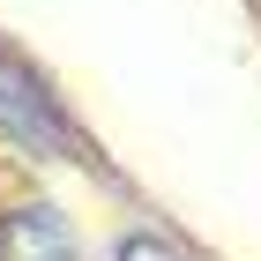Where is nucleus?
Listing matches in <instances>:
<instances>
[{"label": "nucleus", "instance_id": "obj_2", "mask_svg": "<svg viewBox=\"0 0 261 261\" xmlns=\"http://www.w3.org/2000/svg\"><path fill=\"white\" fill-rule=\"evenodd\" d=\"M0 261H75V231L60 224V209L22 201L15 217L0 224Z\"/></svg>", "mask_w": 261, "mask_h": 261}, {"label": "nucleus", "instance_id": "obj_3", "mask_svg": "<svg viewBox=\"0 0 261 261\" xmlns=\"http://www.w3.org/2000/svg\"><path fill=\"white\" fill-rule=\"evenodd\" d=\"M112 261H187V254H179L172 239H157V231H127V239H120V254H112Z\"/></svg>", "mask_w": 261, "mask_h": 261}, {"label": "nucleus", "instance_id": "obj_1", "mask_svg": "<svg viewBox=\"0 0 261 261\" xmlns=\"http://www.w3.org/2000/svg\"><path fill=\"white\" fill-rule=\"evenodd\" d=\"M0 135H15L30 157H82V142H75V127L60 120L53 90H45L22 60H8V53H0Z\"/></svg>", "mask_w": 261, "mask_h": 261}]
</instances>
